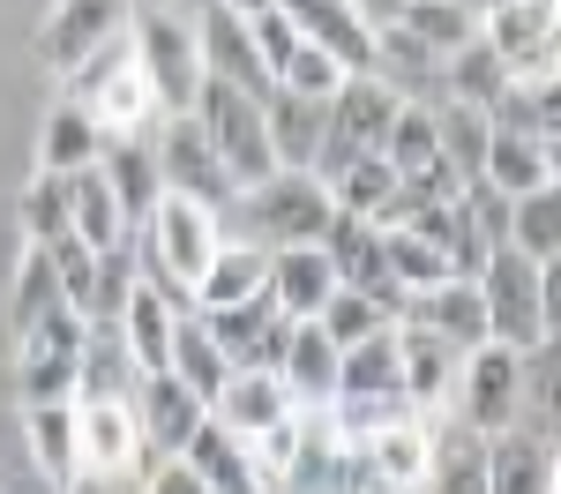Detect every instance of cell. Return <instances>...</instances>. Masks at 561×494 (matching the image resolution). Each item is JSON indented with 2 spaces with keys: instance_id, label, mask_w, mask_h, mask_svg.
Here are the masks:
<instances>
[{
  "instance_id": "obj_50",
  "label": "cell",
  "mask_w": 561,
  "mask_h": 494,
  "mask_svg": "<svg viewBox=\"0 0 561 494\" xmlns=\"http://www.w3.org/2000/svg\"><path fill=\"white\" fill-rule=\"evenodd\" d=\"M217 8H225V15H240V23H255V15H270V8H277V0H217Z\"/></svg>"
},
{
  "instance_id": "obj_48",
  "label": "cell",
  "mask_w": 561,
  "mask_h": 494,
  "mask_svg": "<svg viewBox=\"0 0 561 494\" xmlns=\"http://www.w3.org/2000/svg\"><path fill=\"white\" fill-rule=\"evenodd\" d=\"M248 45H255V60L270 68V83H277V68L300 53V31L285 23V8H270V15H255V23H248Z\"/></svg>"
},
{
  "instance_id": "obj_25",
  "label": "cell",
  "mask_w": 561,
  "mask_h": 494,
  "mask_svg": "<svg viewBox=\"0 0 561 494\" xmlns=\"http://www.w3.org/2000/svg\"><path fill=\"white\" fill-rule=\"evenodd\" d=\"M180 464H187V472H195V480H203L210 494H270V487L255 480V464H248V443H232V435L217 427L210 412H203V427L187 435Z\"/></svg>"
},
{
  "instance_id": "obj_12",
  "label": "cell",
  "mask_w": 561,
  "mask_h": 494,
  "mask_svg": "<svg viewBox=\"0 0 561 494\" xmlns=\"http://www.w3.org/2000/svg\"><path fill=\"white\" fill-rule=\"evenodd\" d=\"M128 15H135V0H53V15L38 31V60L53 76H76L98 45H113L128 31Z\"/></svg>"
},
{
  "instance_id": "obj_20",
  "label": "cell",
  "mask_w": 561,
  "mask_h": 494,
  "mask_svg": "<svg viewBox=\"0 0 561 494\" xmlns=\"http://www.w3.org/2000/svg\"><path fill=\"white\" fill-rule=\"evenodd\" d=\"M486 494H561L554 449L531 427H502L486 435Z\"/></svg>"
},
{
  "instance_id": "obj_33",
  "label": "cell",
  "mask_w": 561,
  "mask_h": 494,
  "mask_svg": "<svg viewBox=\"0 0 561 494\" xmlns=\"http://www.w3.org/2000/svg\"><path fill=\"white\" fill-rule=\"evenodd\" d=\"M142 367L128 359L121 330L113 322H90L83 330V367H76V398H135Z\"/></svg>"
},
{
  "instance_id": "obj_1",
  "label": "cell",
  "mask_w": 561,
  "mask_h": 494,
  "mask_svg": "<svg viewBox=\"0 0 561 494\" xmlns=\"http://www.w3.org/2000/svg\"><path fill=\"white\" fill-rule=\"evenodd\" d=\"M479 308H486V345H510V353H554V300L561 277L554 263H524L517 248L502 240L486 263H479Z\"/></svg>"
},
{
  "instance_id": "obj_16",
  "label": "cell",
  "mask_w": 561,
  "mask_h": 494,
  "mask_svg": "<svg viewBox=\"0 0 561 494\" xmlns=\"http://www.w3.org/2000/svg\"><path fill=\"white\" fill-rule=\"evenodd\" d=\"M397 322H420V330L442 337L449 353L486 345V308H479V285H472V277H442V285H427V292H412Z\"/></svg>"
},
{
  "instance_id": "obj_27",
  "label": "cell",
  "mask_w": 561,
  "mask_h": 494,
  "mask_svg": "<svg viewBox=\"0 0 561 494\" xmlns=\"http://www.w3.org/2000/svg\"><path fill=\"white\" fill-rule=\"evenodd\" d=\"M23 443L53 494H76V404H23Z\"/></svg>"
},
{
  "instance_id": "obj_14",
  "label": "cell",
  "mask_w": 561,
  "mask_h": 494,
  "mask_svg": "<svg viewBox=\"0 0 561 494\" xmlns=\"http://www.w3.org/2000/svg\"><path fill=\"white\" fill-rule=\"evenodd\" d=\"M195 60H203V76L210 83H232V90H248V97H270V68L255 60V45H248V23L240 15H225L217 0H203V15H195Z\"/></svg>"
},
{
  "instance_id": "obj_35",
  "label": "cell",
  "mask_w": 561,
  "mask_h": 494,
  "mask_svg": "<svg viewBox=\"0 0 561 494\" xmlns=\"http://www.w3.org/2000/svg\"><path fill=\"white\" fill-rule=\"evenodd\" d=\"M420 494H486V443L472 427H434V457Z\"/></svg>"
},
{
  "instance_id": "obj_49",
  "label": "cell",
  "mask_w": 561,
  "mask_h": 494,
  "mask_svg": "<svg viewBox=\"0 0 561 494\" xmlns=\"http://www.w3.org/2000/svg\"><path fill=\"white\" fill-rule=\"evenodd\" d=\"M142 494H210V487H203L180 457H158V464H150V480H142Z\"/></svg>"
},
{
  "instance_id": "obj_31",
  "label": "cell",
  "mask_w": 561,
  "mask_h": 494,
  "mask_svg": "<svg viewBox=\"0 0 561 494\" xmlns=\"http://www.w3.org/2000/svg\"><path fill=\"white\" fill-rule=\"evenodd\" d=\"M337 398H389V404H404V390H397V322L337 353ZM337 398H330V404H337Z\"/></svg>"
},
{
  "instance_id": "obj_21",
  "label": "cell",
  "mask_w": 561,
  "mask_h": 494,
  "mask_svg": "<svg viewBox=\"0 0 561 494\" xmlns=\"http://www.w3.org/2000/svg\"><path fill=\"white\" fill-rule=\"evenodd\" d=\"M135 427H142V449L150 457H180L187 435L203 427V404L187 398L173 375H142L135 382Z\"/></svg>"
},
{
  "instance_id": "obj_4",
  "label": "cell",
  "mask_w": 561,
  "mask_h": 494,
  "mask_svg": "<svg viewBox=\"0 0 561 494\" xmlns=\"http://www.w3.org/2000/svg\"><path fill=\"white\" fill-rule=\"evenodd\" d=\"M524 398H531V359L524 353H510V345H472V353L457 359L449 412H457V427H472L479 443L502 435V427H517Z\"/></svg>"
},
{
  "instance_id": "obj_22",
  "label": "cell",
  "mask_w": 561,
  "mask_h": 494,
  "mask_svg": "<svg viewBox=\"0 0 561 494\" xmlns=\"http://www.w3.org/2000/svg\"><path fill=\"white\" fill-rule=\"evenodd\" d=\"M277 382H285V398L300 404V412H330V398H337V345L314 322H293V345L277 359Z\"/></svg>"
},
{
  "instance_id": "obj_39",
  "label": "cell",
  "mask_w": 561,
  "mask_h": 494,
  "mask_svg": "<svg viewBox=\"0 0 561 494\" xmlns=\"http://www.w3.org/2000/svg\"><path fill=\"white\" fill-rule=\"evenodd\" d=\"M322 187H330V203H337L345 218H367V225H382V210L397 203V173H389V158H382V150L352 158L345 173H330Z\"/></svg>"
},
{
  "instance_id": "obj_2",
  "label": "cell",
  "mask_w": 561,
  "mask_h": 494,
  "mask_svg": "<svg viewBox=\"0 0 561 494\" xmlns=\"http://www.w3.org/2000/svg\"><path fill=\"white\" fill-rule=\"evenodd\" d=\"M142 232H150V285L173 300V308H195V277L210 269L217 255V218L203 210V203H187V195H158V210L142 218Z\"/></svg>"
},
{
  "instance_id": "obj_29",
  "label": "cell",
  "mask_w": 561,
  "mask_h": 494,
  "mask_svg": "<svg viewBox=\"0 0 561 494\" xmlns=\"http://www.w3.org/2000/svg\"><path fill=\"white\" fill-rule=\"evenodd\" d=\"M68 187V232L83 240V248H121V240H135L128 232V218H121V203H113V187H105V173L98 165H83V173H68L60 180Z\"/></svg>"
},
{
  "instance_id": "obj_24",
  "label": "cell",
  "mask_w": 561,
  "mask_h": 494,
  "mask_svg": "<svg viewBox=\"0 0 561 494\" xmlns=\"http://www.w3.org/2000/svg\"><path fill=\"white\" fill-rule=\"evenodd\" d=\"M262 135H270L277 173H314V150H322V105H307V97H293V90H270V97H262Z\"/></svg>"
},
{
  "instance_id": "obj_46",
  "label": "cell",
  "mask_w": 561,
  "mask_h": 494,
  "mask_svg": "<svg viewBox=\"0 0 561 494\" xmlns=\"http://www.w3.org/2000/svg\"><path fill=\"white\" fill-rule=\"evenodd\" d=\"M135 248L121 240V248H105L98 255V285H90V308H83V322H121V308H128V292H135Z\"/></svg>"
},
{
  "instance_id": "obj_41",
  "label": "cell",
  "mask_w": 561,
  "mask_h": 494,
  "mask_svg": "<svg viewBox=\"0 0 561 494\" xmlns=\"http://www.w3.org/2000/svg\"><path fill=\"white\" fill-rule=\"evenodd\" d=\"M382 158H389V173L397 180H412V173H427V165H449L442 158V135H434V105H397V120H389L382 135Z\"/></svg>"
},
{
  "instance_id": "obj_13",
  "label": "cell",
  "mask_w": 561,
  "mask_h": 494,
  "mask_svg": "<svg viewBox=\"0 0 561 494\" xmlns=\"http://www.w3.org/2000/svg\"><path fill=\"white\" fill-rule=\"evenodd\" d=\"M285 23L300 31L307 45H322L345 76H375V23L352 8V0H277Z\"/></svg>"
},
{
  "instance_id": "obj_37",
  "label": "cell",
  "mask_w": 561,
  "mask_h": 494,
  "mask_svg": "<svg viewBox=\"0 0 561 494\" xmlns=\"http://www.w3.org/2000/svg\"><path fill=\"white\" fill-rule=\"evenodd\" d=\"M479 180L502 187V195L554 187V150H547V142H524V135H486V165H479Z\"/></svg>"
},
{
  "instance_id": "obj_3",
  "label": "cell",
  "mask_w": 561,
  "mask_h": 494,
  "mask_svg": "<svg viewBox=\"0 0 561 494\" xmlns=\"http://www.w3.org/2000/svg\"><path fill=\"white\" fill-rule=\"evenodd\" d=\"M128 53H135V68H142V83H150V97H158L165 120L195 113V90H203L195 23H180L173 8H135L128 15Z\"/></svg>"
},
{
  "instance_id": "obj_38",
  "label": "cell",
  "mask_w": 561,
  "mask_h": 494,
  "mask_svg": "<svg viewBox=\"0 0 561 494\" xmlns=\"http://www.w3.org/2000/svg\"><path fill=\"white\" fill-rule=\"evenodd\" d=\"M502 90H510V68L494 60V45H486V38L457 45V53L442 60V97H449V105H472V113H486Z\"/></svg>"
},
{
  "instance_id": "obj_30",
  "label": "cell",
  "mask_w": 561,
  "mask_h": 494,
  "mask_svg": "<svg viewBox=\"0 0 561 494\" xmlns=\"http://www.w3.org/2000/svg\"><path fill=\"white\" fill-rule=\"evenodd\" d=\"M165 375H173V382H180V390H187L195 404H210L217 390H225V375H232V367H225V353L210 345V330H203V314H195V308L173 322V353H165Z\"/></svg>"
},
{
  "instance_id": "obj_5",
  "label": "cell",
  "mask_w": 561,
  "mask_h": 494,
  "mask_svg": "<svg viewBox=\"0 0 561 494\" xmlns=\"http://www.w3.org/2000/svg\"><path fill=\"white\" fill-rule=\"evenodd\" d=\"M195 128H203V142L217 150V165L232 173V187L248 195L255 180L277 173V158H270V135H262V105L248 97V90L232 83H210L203 76V90H195V113H187Z\"/></svg>"
},
{
  "instance_id": "obj_17",
  "label": "cell",
  "mask_w": 561,
  "mask_h": 494,
  "mask_svg": "<svg viewBox=\"0 0 561 494\" xmlns=\"http://www.w3.org/2000/svg\"><path fill=\"white\" fill-rule=\"evenodd\" d=\"M203 412H210V420L225 427V435H232V443H255V435H270V427H277L285 412H300V404L285 398V382H277V375L232 367V375H225V390H217Z\"/></svg>"
},
{
  "instance_id": "obj_32",
  "label": "cell",
  "mask_w": 561,
  "mask_h": 494,
  "mask_svg": "<svg viewBox=\"0 0 561 494\" xmlns=\"http://www.w3.org/2000/svg\"><path fill=\"white\" fill-rule=\"evenodd\" d=\"M389 23H397L412 45H427L434 60H449L457 45L479 38V15L465 8V0H397V15H389Z\"/></svg>"
},
{
  "instance_id": "obj_9",
  "label": "cell",
  "mask_w": 561,
  "mask_h": 494,
  "mask_svg": "<svg viewBox=\"0 0 561 494\" xmlns=\"http://www.w3.org/2000/svg\"><path fill=\"white\" fill-rule=\"evenodd\" d=\"M479 38L517 83H554V0H486Z\"/></svg>"
},
{
  "instance_id": "obj_42",
  "label": "cell",
  "mask_w": 561,
  "mask_h": 494,
  "mask_svg": "<svg viewBox=\"0 0 561 494\" xmlns=\"http://www.w3.org/2000/svg\"><path fill=\"white\" fill-rule=\"evenodd\" d=\"M382 269L397 277V292L412 300V292H427V285L449 277V255H442L434 240H420L412 225H382Z\"/></svg>"
},
{
  "instance_id": "obj_23",
  "label": "cell",
  "mask_w": 561,
  "mask_h": 494,
  "mask_svg": "<svg viewBox=\"0 0 561 494\" xmlns=\"http://www.w3.org/2000/svg\"><path fill=\"white\" fill-rule=\"evenodd\" d=\"M187 308H173L150 277H135V292H128V308H121V345H128V359L142 367V375H165V353H173V322Z\"/></svg>"
},
{
  "instance_id": "obj_44",
  "label": "cell",
  "mask_w": 561,
  "mask_h": 494,
  "mask_svg": "<svg viewBox=\"0 0 561 494\" xmlns=\"http://www.w3.org/2000/svg\"><path fill=\"white\" fill-rule=\"evenodd\" d=\"M15 232H23L31 248H53V240L68 232V187H60L53 173L23 180V195H15Z\"/></svg>"
},
{
  "instance_id": "obj_15",
  "label": "cell",
  "mask_w": 561,
  "mask_h": 494,
  "mask_svg": "<svg viewBox=\"0 0 561 494\" xmlns=\"http://www.w3.org/2000/svg\"><path fill=\"white\" fill-rule=\"evenodd\" d=\"M457 359L465 353H449L420 322H397V390H404V412L434 420V412L449 404V390H457Z\"/></svg>"
},
{
  "instance_id": "obj_8",
  "label": "cell",
  "mask_w": 561,
  "mask_h": 494,
  "mask_svg": "<svg viewBox=\"0 0 561 494\" xmlns=\"http://www.w3.org/2000/svg\"><path fill=\"white\" fill-rule=\"evenodd\" d=\"M83 314L53 308L38 330L15 337V404H76V367H83Z\"/></svg>"
},
{
  "instance_id": "obj_7",
  "label": "cell",
  "mask_w": 561,
  "mask_h": 494,
  "mask_svg": "<svg viewBox=\"0 0 561 494\" xmlns=\"http://www.w3.org/2000/svg\"><path fill=\"white\" fill-rule=\"evenodd\" d=\"M240 210L255 218V248H314L330 218H337V203H330V187L314 173H270L255 180L248 195H240Z\"/></svg>"
},
{
  "instance_id": "obj_36",
  "label": "cell",
  "mask_w": 561,
  "mask_h": 494,
  "mask_svg": "<svg viewBox=\"0 0 561 494\" xmlns=\"http://www.w3.org/2000/svg\"><path fill=\"white\" fill-rule=\"evenodd\" d=\"M486 128L494 135H524V142H547L554 150V128H561V105H554V83H517L486 105Z\"/></svg>"
},
{
  "instance_id": "obj_26",
  "label": "cell",
  "mask_w": 561,
  "mask_h": 494,
  "mask_svg": "<svg viewBox=\"0 0 561 494\" xmlns=\"http://www.w3.org/2000/svg\"><path fill=\"white\" fill-rule=\"evenodd\" d=\"M262 277H270V248H255V240H217L210 269L195 277V314L255 300V292H262Z\"/></svg>"
},
{
  "instance_id": "obj_6",
  "label": "cell",
  "mask_w": 561,
  "mask_h": 494,
  "mask_svg": "<svg viewBox=\"0 0 561 494\" xmlns=\"http://www.w3.org/2000/svg\"><path fill=\"white\" fill-rule=\"evenodd\" d=\"M397 90L382 83V76H345L337 83V97L322 105V150H314V180L345 173L352 158H367V150H382L389 120H397Z\"/></svg>"
},
{
  "instance_id": "obj_34",
  "label": "cell",
  "mask_w": 561,
  "mask_h": 494,
  "mask_svg": "<svg viewBox=\"0 0 561 494\" xmlns=\"http://www.w3.org/2000/svg\"><path fill=\"white\" fill-rule=\"evenodd\" d=\"M53 308H68L60 300V277H53V263H45V248H15V277H8V337H23V330H38Z\"/></svg>"
},
{
  "instance_id": "obj_43",
  "label": "cell",
  "mask_w": 561,
  "mask_h": 494,
  "mask_svg": "<svg viewBox=\"0 0 561 494\" xmlns=\"http://www.w3.org/2000/svg\"><path fill=\"white\" fill-rule=\"evenodd\" d=\"M434 135H442V158H449V173L457 180H479V165H486V113H472V105H449L442 97V113H434Z\"/></svg>"
},
{
  "instance_id": "obj_47",
  "label": "cell",
  "mask_w": 561,
  "mask_h": 494,
  "mask_svg": "<svg viewBox=\"0 0 561 494\" xmlns=\"http://www.w3.org/2000/svg\"><path fill=\"white\" fill-rule=\"evenodd\" d=\"M337 83H345V68H337L322 45H307V38H300V53L277 68V90H293V97H307V105H330Z\"/></svg>"
},
{
  "instance_id": "obj_18",
  "label": "cell",
  "mask_w": 561,
  "mask_h": 494,
  "mask_svg": "<svg viewBox=\"0 0 561 494\" xmlns=\"http://www.w3.org/2000/svg\"><path fill=\"white\" fill-rule=\"evenodd\" d=\"M330 292H337V269H330V255H322V248H270L262 300L285 314V322H314Z\"/></svg>"
},
{
  "instance_id": "obj_40",
  "label": "cell",
  "mask_w": 561,
  "mask_h": 494,
  "mask_svg": "<svg viewBox=\"0 0 561 494\" xmlns=\"http://www.w3.org/2000/svg\"><path fill=\"white\" fill-rule=\"evenodd\" d=\"M510 248L524 263H561V195L554 187L510 195Z\"/></svg>"
},
{
  "instance_id": "obj_45",
  "label": "cell",
  "mask_w": 561,
  "mask_h": 494,
  "mask_svg": "<svg viewBox=\"0 0 561 494\" xmlns=\"http://www.w3.org/2000/svg\"><path fill=\"white\" fill-rule=\"evenodd\" d=\"M314 330L345 353V345H359V337H375V330H389V314L367 300V292H352V285H337L330 300H322V314H314Z\"/></svg>"
},
{
  "instance_id": "obj_10",
  "label": "cell",
  "mask_w": 561,
  "mask_h": 494,
  "mask_svg": "<svg viewBox=\"0 0 561 494\" xmlns=\"http://www.w3.org/2000/svg\"><path fill=\"white\" fill-rule=\"evenodd\" d=\"M158 180H165V195H187V203H203L210 218H225V210H240V187H232V173L217 165V150L203 142V128L180 113V120H158Z\"/></svg>"
},
{
  "instance_id": "obj_28",
  "label": "cell",
  "mask_w": 561,
  "mask_h": 494,
  "mask_svg": "<svg viewBox=\"0 0 561 494\" xmlns=\"http://www.w3.org/2000/svg\"><path fill=\"white\" fill-rule=\"evenodd\" d=\"M98 150H105L98 120H90L76 97H60V105L45 113V128H38V173L68 180V173H83V165H98Z\"/></svg>"
},
{
  "instance_id": "obj_19",
  "label": "cell",
  "mask_w": 561,
  "mask_h": 494,
  "mask_svg": "<svg viewBox=\"0 0 561 494\" xmlns=\"http://www.w3.org/2000/svg\"><path fill=\"white\" fill-rule=\"evenodd\" d=\"M98 173H105V187H113V203H121L128 232H142V218H150V210H158V195H165L150 135H105V150H98Z\"/></svg>"
},
{
  "instance_id": "obj_11",
  "label": "cell",
  "mask_w": 561,
  "mask_h": 494,
  "mask_svg": "<svg viewBox=\"0 0 561 494\" xmlns=\"http://www.w3.org/2000/svg\"><path fill=\"white\" fill-rule=\"evenodd\" d=\"M142 427L135 398H76V472L83 480H128L142 464Z\"/></svg>"
}]
</instances>
